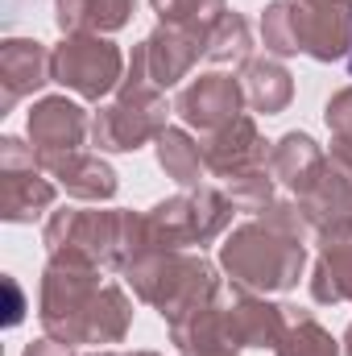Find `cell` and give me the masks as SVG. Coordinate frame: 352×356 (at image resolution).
<instances>
[{"mask_svg":"<svg viewBox=\"0 0 352 356\" xmlns=\"http://www.w3.org/2000/svg\"><path fill=\"white\" fill-rule=\"evenodd\" d=\"M262 42L269 54H298V0H273L265 8Z\"/></svg>","mask_w":352,"mask_h":356,"instance_id":"obj_26","label":"cell"},{"mask_svg":"<svg viewBox=\"0 0 352 356\" xmlns=\"http://www.w3.org/2000/svg\"><path fill=\"white\" fill-rule=\"evenodd\" d=\"M162 25L178 29H195V33H211V25L228 13L224 0H150Z\"/></svg>","mask_w":352,"mask_h":356,"instance_id":"obj_25","label":"cell"},{"mask_svg":"<svg viewBox=\"0 0 352 356\" xmlns=\"http://www.w3.org/2000/svg\"><path fill=\"white\" fill-rule=\"evenodd\" d=\"M158 162H162V170L175 178L178 186H186V191L203 186L207 158H203V145H199L186 129H166V133L158 137Z\"/></svg>","mask_w":352,"mask_h":356,"instance_id":"obj_22","label":"cell"},{"mask_svg":"<svg viewBox=\"0 0 352 356\" xmlns=\"http://www.w3.org/2000/svg\"><path fill=\"white\" fill-rule=\"evenodd\" d=\"M25 356H75L71 353V344H63V340H54V336H46V340H33Z\"/></svg>","mask_w":352,"mask_h":356,"instance_id":"obj_31","label":"cell"},{"mask_svg":"<svg viewBox=\"0 0 352 356\" xmlns=\"http://www.w3.org/2000/svg\"><path fill=\"white\" fill-rule=\"evenodd\" d=\"M125 273H129V286L137 290V298L158 307L166 323H178V319L211 307L216 294H220V277H216L211 261H203L195 253H182V249L145 253Z\"/></svg>","mask_w":352,"mask_h":356,"instance_id":"obj_3","label":"cell"},{"mask_svg":"<svg viewBox=\"0 0 352 356\" xmlns=\"http://www.w3.org/2000/svg\"><path fill=\"white\" fill-rule=\"evenodd\" d=\"M352 50V4L349 8H315L298 0V54L315 63L344 58Z\"/></svg>","mask_w":352,"mask_h":356,"instance_id":"obj_16","label":"cell"},{"mask_svg":"<svg viewBox=\"0 0 352 356\" xmlns=\"http://www.w3.org/2000/svg\"><path fill=\"white\" fill-rule=\"evenodd\" d=\"M38 170V149H25L17 137L0 141V216L8 224H29L33 216L50 211L54 182Z\"/></svg>","mask_w":352,"mask_h":356,"instance_id":"obj_7","label":"cell"},{"mask_svg":"<svg viewBox=\"0 0 352 356\" xmlns=\"http://www.w3.org/2000/svg\"><path fill=\"white\" fill-rule=\"evenodd\" d=\"M340 348H344V356H352V323H349V332H344V344Z\"/></svg>","mask_w":352,"mask_h":356,"instance_id":"obj_33","label":"cell"},{"mask_svg":"<svg viewBox=\"0 0 352 356\" xmlns=\"http://www.w3.org/2000/svg\"><path fill=\"white\" fill-rule=\"evenodd\" d=\"M203 158H207V170L211 175H245V170H257L269 162V149H265V137L257 133V124H253V116H237V120H228L224 129H216V133H207V141H203Z\"/></svg>","mask_w":352,"mask_h":356,"instance_id":"obj_12","label":"cell"},{"mask_svg":"<svg viewBox=\"0 0 352 356\" xmlns=\"http://www.w3.org/2000/svg\"><path fill=\"white\" fill-rule=\"evenodd\" d=\"M245 108V88L232 75H199L178 91L175 112L199 133H216L228 120H237Z\"/></svg>","mask_w":352,"mask_h":356,"instance_id":"obj_10","label":"cell"},{"mask_svg":"<svg viewBox=\"0 0 352 356\" xmlns=\"http://www.w3.org/2000/svg\"><path fill=\"white\" fill-rule=\"evenodd\" d=\"M199 54H207V33L195 29H178V25H158L137 50H133V67L129 79H141L150 88L166 91L178 79L191 75V67L199 63Z\"/></svg>","mask_w":352,"mask_h":356,"instance_id":"obj_8","label":"cell"},{"mask_svg":"<svg viewBox=\"0 0 352 356\" xmlns=\"http://www.w3.org/2000/svg\"><path fill=\"white\" fill-rule=\"evenodd\" d=\"M323 116H328V129L336 133V145L352 154V88L336 91V95L328 99V112H323Z\"/></svg>","mask_w":352,"mask_h":356,"instance_id":"obj_29","label":"cell"},{"mask_svg":"<svg viewBox=\"0 0 352 356\" xmlns=\"http://www.w3.org/2000/svg\"><path fill=\"white\" fill-rule=\"evenodd\" d=\"M170 340H175V348L182 356H237L245 348L237 327H232L228 307H220V302L170 323Z\"/></svg>","mask_w":352,"mask_h":356,"instance_id":"obj_14","label":"cell"},{"mask_svg":"<svg viewBox=\"0 0 352 356\" xmlns=\"http://www.w3.org/2000/svg\"><path fill=\"white\" fill-rule=\"evenodd\" d=\"M315 302H352V228L319 236V261L311 273Z\"/></svg>","mask_w":352,"mask_h":356,"instance_id":"obj_17","label":"cell"},{"mask_svg":"<svg viewBox=\"0 0 352 356\" xmlns=\"http://www.w3.org/2000/svg\"><path fill=\"white\" fill-rule=\"evenodd\" d=\"M99 266H79V261H50L42 277V327L46 336L63 344H83L88 323L99 302Z\"/></svg>","mask_w":352,"mask_h":356,"instance_id":"obj_4","label":"cell"},{"mask_svg":"<svg viewBox=\"0 0 352 356\" xmlns=\"http://www.w3.org/2000/svg\"><path fill=\"white\" fill-rule=\"evenodd\" d=\"M166 95L141 79H125L116 99L91 116V141L99 149H141L145 141H158L166 124Z\"/></svg>","mask_w":352,"mask_h":356,"instance_id":"obj_5","label":"cell"},{"mask_svg":"<svg viewBox=\"0 0 352 356\" xmlns=\"http://www.w3.org/2000/svg\"><path fill=\"white\" fill-rule=\"evenodd\" d=\"M54 79V54L33 38H8L0 46V108H13L29 91Z\"/></svg>","mask_w":352,"mask_h":356,"instance_id":"obj_13","label":"cell"},{"mask_svg":"<svg viewBox=\"0 0 352 356\" xmlns=\"http://www.w3.org/2000/svg\"><path fill=\"white\" fill-rule=\"evenodd\" d=\"M4 294H8V315H4V323L17 327V323H21V311H25V298H21V290H17L13 277H4Z\"/></svg>","mask_w":352,"mask_h":356,"instance_id":"obj_30","label":"cell"},{"mask_svg":"<svg viewBox=\"0 0 352 356\" xmlns=\"http://www.w3.org/2000/svg\"><path fill=\"white\" fill-rule=\"evenodd\" d=\"M257 220H265L269 228H278V232H286V236H294V241H303V245H307V236L315 232V228H311V220L303 216L298 199H294V203H269Z\"/></svg>","mask_w":352,"mask_h":356,"instance_id":"obj_28","label":"cell"},{"mask_svg":"<svg viewBox=\"0 0 352 356\" xmlns=\"http://www.w3.org/2000/svg\"><path fill=\"white\" fill-rule=\"evenodd\" d=\"M91 133L88 112L67 99V95H46L29 108V141L38 149V158L46 154H71L83 145V137Z\"/></svg>","mask_w":352,"mask_h":356,"instance_id":"obj_11","label":"cell"},{"mask_svg":"<svg viewBox=\"0 0 352 356\" xmlns=\"http://www.w3.org/2000/svg\"><path fill=\"white\" fill-rule=\"evenodd\" d=\"M253 54V38H249V21L241 13H224L211 33H207V54L211 63H249Z\"/></svg>","mask_w":352,"mask_h":356,"instance_id":"obj_24","label":"cell"},{"mask_svg":"<svg viewBox=\"0 0 352 356\" xmlns=\"http://www.w3.org/2000/svg\"><path fill=\"white\" fill-rule=\"evenodd\" d=\"M282 315H286V332H282V340H278V356H340L344 353V348L332 340V332L315 323L311 311L286 302Z\"/></svg>","mask_w":352,"mask_h":356,"instance_id":"obj_23","label":"cell"},{"mask_svg":"<svg viewBox=\"0 0 352 356\" xmlns=\"http://www.w3.org/2000/svg\"><path fill=\"white\" fill-rule=\"evenodd\" d=\"M303 216L311 220L315 236H332L352 228V154L349 149H332L323 170L315 175V182L298 195Z\"/></svg>","mask_w":352,"mask_h":356,"instance_id":"obj_9","label":"cell"},{"mask_svg":"<svg viewBox=\"0 0 352 356\" xmlns=\"http://www.w3.org/2000/svg\"><path fill=\"white\" fill-rule=\"evenodd\" d=\"M38 166L46 175H54L63 182L67 195L75 199H88V203H99V199H112L116 195V170L99 158V154H83V149H71V154H46L38 158Z\"/></svg>","mask_w":352,"mask_h":356,"instance_id":"obj_15","label":"cell"},{"mask_svg":"<svg viewBox=\"0 0 352 356\" xmlns=\"http://www.w3.org/2000/svg\"><path fill=\"white\" fill-rule=\"evenodd\" d=\"M46 249L50 261H79V266L129 269L145 257L141 216L133 211H54L46 220Z\"/></svg>","mask_w":352,"mask_h":356,"instance_id":"obj_1","label":"cell"},{"mask_svg":"<svg viewBox=\"0 0 352 356\" xmlns=\"http://www.w3.org/2000/svg\"><path fill=\"white\" fill-rule=\"evenodd\" d=\"M303 4H315V8H349L352 0H303Z\"/></svg>","mask_w":352,"mask_h":356,"instance_id":"obj_32","label":"cell"},{"mask_svg":"<svg viewBox=\"0 0 352 356\" xmlns=\"http://www.w3.org/2000/svg\"><path fill=\"white\" fill-rule=\"evenodd\" d=\"M323 162H328V154L307 137V133H286L273 149H269V175L273 182H282L286 191H294V199L315 182V175L323 170Z\"/></svg>","mask_w":352,"mask_h":356,"instance_id":"obj_19","label":"cell"},{"mask_svg":"<svg viewBox=\"0 0 352 356\" xmlns=\"http://www.w3.org/2000/svg\"><path fill=\"white\" fill-rule=\"evenodd\" d=\"M220 266L228 269L232 286L249 294H273V290H290L303 277L307 245L269 228L265 220H249L224 236Z\"/></svg>","mask_w":352,"mask_h":356,"instance_id":"obj_2","label":"cell"},{"mask_svg":"<svg viewBox=\"0 0 352 356\" xmlns=\"http://www.w3.org/2000/svg\"><path fill=\"white\" fill-rule=\"evenodd\" d=\"M228 315H232V327H237V336H241L245 348H278V340L286 332L282 307L265 302V294H249L241 286L228 298Z\"/></svg>","mask_w":352,"mask_h":356,"instance_id":"obj_18","label":"cell"},{"mask_svg":"<svg viewBox=\"0 0 352 356\" xmlns=\"http://www.w3.org/2000/svg\"><path fill=\"white\" fill-rule=\"evenodd\" d=\"M120 356H125V353H120ZM129 356H154V353H129Z\"/></svg>","mask_w":352,"mask_h":356,"instance_id":"obj_34","label":"cell"},{"mask_svg":"<svg viewBox=\"0 0 352 356\" xmlns=\"http://www.w3.org/2000/svg\"><path fill=\"white\" fill-rule=\"evenodd\" d=\"M228 199H232L237 211L262 216L265 207L273 203V175H269V166L245 170V175H232L228 178Z\"/></svg>","mask_w":352,"mask_h":356,"instance_id":"obj_27","label":"cell"},{"mask_svg":"<svg viewBox=\"0 0 352 356\" xmlns=\"http://www.w3.org/2000/svg\"><path fill=\"white\" fill-rule=\"evenodd\" d=\"M241 88H245V104L257 108L265 116L282 112L290 99H294V79L282 63L273 58H249L241 67Z\"/></svg>","mask_w":352,"mask_h":356,"instance_id":"obj_21","label":"cell"},{"mask_svg":"<svg viewBox=\"0 0 352 356\" xmlns=\"http://www.w3.org/2000/svg\"><path fill=\"white\" fill-rule=\"evenodd\" d=\"M137 0H54V21L58 29L71 33H112L129 25Z\"/></svg>","mask_w":352,"mask_h":356,"instance_id":"obj_20","label":"cell"},{"mask_svg":"<svg viewBox=\"0 0 352 356\" xmlns=\"http://www.w3.org/2000/svg\"><path fill=\"white\" fill-rule=\"evenodd\" d=\"M349 67H352V50H349Z\"/></svg>","mask_w":352,"mask_h":356,"instance_id":"obj_35","label":"cell"},{"mask_svg":"<svg viewBox=\"0 0 352 356\" xmlns=\"http://www.w3.org/2000/svg\"><path fill=\"white\" fill-rule=\"evenodd\" d=\"M125 71V54L99 38V33H71L58 50H54V83L71 88L83 99H104L120 88Z\"/></svg>","mask_w":352,"mask_h":356,"instance_id":"obj_6","label":"cell"}]
</instances>
